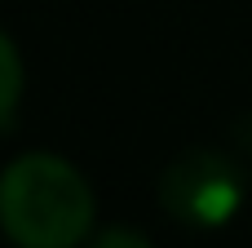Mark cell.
Segmentation results:
<instances>
[{
  "mask_svg": "<svg viewBox=\"0 0 252 248\" xmlns=\"http://www.w3.org/2000/svg\"><path fill=\"white\" fill-rule=\"evenodd\" d=\"M84 248H155V244H151L142 231H133V226H106V231L89 235Z\"/></svg>",
  "mask_w": 252,
  "mask_h": 248,
  "instance_id": "obj_4",
  "label": "cell"
},
{
  "mask_svg": "<svg viewBox=\"0 0 252 248\" xmlns=\"http://www.w3.org/2000/svg\"><path fill=\"white\" fill-rule=\"evenodd\" d=\"M18 102H22V58H18L13 40L0 31V129L13 124Z\"/></svg>",
  "mask_w": 252,
  "mask_h": 248,
  "instance_id": "obj_3",
  "label": "cell"
},
{
  "mask_svg": "<svg viewBox=\"0 0 252 248\" xmlns=\"http://www.w3.org/2000/svg\"><path fill=\"white\" fill-rule=\"evenodd\" d=\"M93 186L62 155H18L0 173V231L13 248H80L93 235Z\"/></svg>",
  "mask_w": 252,
  "mask_h": 248,
  "instance_id": "obj_1",
  "label": "cell"
},
{
  "mask_svg": "<svg viewBox=\"0 0 252 248\" xmlns=\"http://www.w3.org/2000/svg\"><path fill=\"white\" fill-rule=\"evenodd\" d=\"M239 204H244V173L221 151L208 146L182 151L159 173V209L182 226L217 231L239 213Z\"/></svg>",
  "mask_w": 252,
  "mask_h": 248,
  "instance_id": "obj_2",
  "label": "cell"
}]
</instances>
